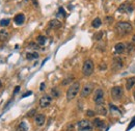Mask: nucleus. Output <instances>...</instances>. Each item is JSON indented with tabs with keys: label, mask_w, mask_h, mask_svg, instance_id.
I'll use <instances>...</instances> for the list:
<instances>
[{
	"label": "nucleus",
	"mask_w": 135,
	"mask_h": 131,
	"mask_svg": "<svg viewBox=\"0 0 135 131\" xmlns=\"http://www.w3.org/2000/svg\"><path fill=\"white\" fill-rule=\"evenodd\" d=\"M132 43H133V44H135V34L133 35V36H132Z\"/></svg>",
	"instance_id": "ea45409f"
},
{
	"label": "nucleus",
	"mask_w": 135,
	"mask_h": 131,
	"mask_svg": "<svg viewBox=\"0 0 135 131\" xmlns=\"http://www.w3.org/2000/svg\"><path fill=\"white\" fill-rule=\"evenodd\" d=\"M78 131H93V123H90L87 120H81L77 123Z\"/></svg>",
	"instance_id": "20e7f679"
},
{
	"label": "nucleus",
	"mask_w": 135,
	"mask_h": 131,
	"mask_svg": "<svg viewBox=\"0 0 135 131\" xmlns=\"http://www.w3.org/2000/svg\"><path fill=\"white\" fill-rule=\"evenodd\" d=\"M99 69H100V70H106V69H107V66H106V64H100V66H99Z\"/></svg>",
	"instance_id": "f704fd0d"
},
{
	"label": "nucleus",
	"mask_w": 135,
	"mask_h": 131,
	"mask_svg": "<svg viewBox=\"0 0 135 131\" xmlns=\"http://www.w3.org/2000/svg\"><path fill=\"white\" fill-rule=\"evenodd\" d=\"M45 121H46V117L43 114H38L34 118V123L38 126H43L45 124Z\"/></svg>",
	"instance_id": "9b49d317"
},
{
	"label": "nucleus",
	"mask_w": 135,
	"mask_h": 131,
	"mask_svg": "<svg viewBox=\"0 0 135 131\" xmlns=\"http://www.w3.org/2000/svg\"><path fill=\"white\" fill-rule=\"evenodd\" d=\"M1 85H2V83H1V81H0V88H1Z\"/></svg>",
	"instance_id": "a19ab883"
},
{
	"label": "nucleus",
	"mask_w": 135,
	"mask_h": 131,
	"mask_svg": "<svg viewBox=\"0 0 135 131\" xmlns=\"http://www.w3.org/2000/svg\"><path fill=\"white\" fill-rule=\"evenodd\" d=\"M133 27L131 25V23L126 22V21H121L119 23H116L115 25V30L120 35H127L132 31Z\"/></svg>",
	"instance_id": "f257e3e1"
},
{
	"label": "nucleus",
	"mask_w": 135,
	"mask_h": 131,
	"mask_svg": "<svg viewBox=\"0 0 135 131\" xmlns=\"http://www.w3.org/2000/svg\"><path fill=\"white\" fill-rule=\"evenodd\" d=\"M80 92V82L79 81H75L73 82L69 90L67 91V99L68 101H71L73 100L74 98H76V96L78 95V93Z\"/></svg>",
	"instance_id": "f03ea898"
},
{
	"label": "nucleus",
	"mask_w": 135,
	"mask_h": 131,
	"mask_svg": "<svg viewBox=\"0 0 135 131\" xmlns=\"http://www.w3.org/2000/svg\"><path fill=\"white\" fill-rule=\"evenodd\" d=\"M93 90H94V84L93 83H86L82 88V90H81V97L82 98H85V97L89 96L91 94Z\"/></svg>",
	"instance_id": "6e6552de"
},
{
	"label": "nucleus",
	"mask_w": 135,
	"mask_h": 131,
	"mask_svg": "<svg viewBox=\"0 0 135 131\" xmlns=\"http://www.w3.org/2000/svg\"><path fill=\"white\" fill-rule=\"evenodd\" d=\"M51 95L53 96V98H58V97H59V95H60V93H59L58 89L53 88V89L51 90Z\"/></svg>",
	"instance_id": "a878e982"
},
{
	"label": "nucleus",
	"mask_w": 135,
	"mask_h": 131,
	"mask_svg": "<svg viewBox=\"0 0 135 131\" xmlns=\"http://www.w3.org/2000/svg\"><path fill=\"white\" fill-rule=\"evenodd\" d=\"M93 125H94L96 128H98V129H102V128L105 127V122H104L103 120L99 119V118H96V119H94V121H93Z\"/></svg>",
	"instance_id": "2eb2a0df"
},
{
	"label": "nucleus",
	"mask_w": 135,
	"mask_h": 131,
	"mask_svg": "<svg viewBox=\"0 0 135 131\" xmlns=\"http://www.w3.org/2000/svg\"><path fill=\"white\" fill-rule=\"evenodd\" d=\"M94 102L97 104V105H101L104 103V91L102 89H97L95 91V94H94V98H93Z\"/></svg>",
	"instance_id": "39448f33"
},
{
	"label": "nucleus",
	"mask_w": 135,
	"mask_h": 131,
	"mask_svg": "<svg viewBox=\"0 0 135 131\" xmlns=\"http://www.w3.org/2000/svg\"><path fill=\"white\" fill-rule=\"evenodd\" d=\"M19 91H20V86L18 85V86H16V88H15V91H14V95H16V94H17V93H18Z\"/></svg>",
	"instance_id": "4c0bfd02"
},
{
	"label": "nucleus",
	"mask_w": 135,
	"mask_h": 131,
	"mask_svg": "<svg viewBox=\"0 0 135 131\" xmlns=\"http://www.w3.org/2000/svg\"><path fill=\"white\" fill-rule=\"evenodd\" d=\"M57 16H63V17H66V16H67V15H66V11H65V9H64V7H59L58 13H57Z\"/></svg>",
	"instance_id": "c85d7f7f"
},
{
	"label": "nucleus",
	"mask_w": 135,
	"mask_h": 131,
	"mask_svg": "<svg viewBox=\"0 0 135 131\" xmlns=\"http://www.w3.org/2000/svg\"><path fill=\"white\" fill-rule=\"evenodd\" d=\"M51 102H52V98L49 95H45L40 99V106L42 108H47L48 106H50Z\"/></svg>",
	"instance_id": "1a4fd4ad"
},
{
	"label": "nucleus",
	"mask_w": 135,
	"mask_h": 131,
	"mask_svg": "<svg viewBox=\"0 0 135 131\" xmlns=\"http://www.w3.org/2000/svg\"><path fill=\"white\" fill-rule=\"evenodd\" d=\"M124 67V63H123V59L120 57V56H115L113 59H112V69L114 70H120Z\"/></svg>",
	"instance_id": "9d476101"
},
{
	"label": "nucleus",
	"mask_w": 135,
	"mask_h": 131,
	"mask_svg": "<svg viewBox=\"0 0 135 131\" xmlns=\"http://www.w3.org/2000/svg\"><path fill=\"white\" fill-rule=\"evenodd\" d=\"M118 10H119L120 13H122V14H126V13H131V11L133 10V7L131 6V4H130L129 1H125V2H123V3L119 6Z\"/></svg>",
	"instance_id": "0eeeda50"
},
{
	"label": "nucleus",
	"mask_w": 135,
	"mask_h": 131,
	"mask_svg": "<svg viewBox=\"0 0 135 131\" xmlns=\"http://www.w3.org/2000/svg\"><path fill=\"white\" fill-rule=\"evenodd\" d=\"M8 38H9L8 31L5 30V29H1L0 30V41L1 42H6L8 40Z\"/></svg>",
	"instance_id": "dca6fc26"
},
{
	"label": "nucleus",
	"mask_w": 135,
	"mask_h": 131,
	"mask_svg": "<svg viewBox=\"0 0 135 131\" xmlns=\"http://www.w3.org/2000/svg\"><path fill=\"white\" fill-rule=\"evenodd\" d=\"M110 95L113 100H120L123 97V89L121 86H113L110 91Z\"/></svg>",
	"instance_id": "423d86ee"
},
{
	"label": "nucleus",
	"mask_w": 135,
	"mask_h": 131,
	"mask_svg": "<svg viewBox=\"0 0 135 131\" xmlns=\"http://www.w3.org/2000/svg\"><path fill=\"white\" fill-rule=\"evenodd\" d=\"M26 58L28 60H32V59H38L39 58V54L36 52H28L26 53Z\"/></svg>",
	"instance_id": "aec40b11"
},
{
	"label": "nucleus",
	"mask_w": 135,
	"mask_h": 131,
	"mask_svg": "<svg viewBox=\"0 0 135 131\" xmlns=\"http://www.w3.org/2000/svg\"><path fill=\"white\" fill-rule=\"evenodd\" d=\"M36 43L40 45V46H44L46 43H47V38L45 35H39L36 38Z\"/></svg>",
	"instance_id": "6ab92c4d"
},
{
	"label": "nucleus",
	"mask_w": 135,
	"mask_h": 131,
	"mask_svg": "<svg viewBox=\"0 0 135 131\" xmlns=\"http://www.w3.org/2000/svg\"><path fill=\"white\" fill-rule=\"evenodd\" d=\"M105 22H106L107 24H110V23H112V22H113V17H109V16L105 17Z\"/></svg>",
	"instance_id": "2f4dec72"
},
{
	"label": "nucleus",
	"mask_w": 135,
	"mask_h": 131,
	"mask_svg": "<svg viewBox=\"0 0 135 131\" xmlns=\"http://www.w3.org/2000/svg\"><path fill=\"white\" fill-rule=\"evenodd\" d=\"M114 51L115 53L118 54H122L126 51V44L124 43H118L115 46H114Z\"/></svg>",
	"instance_id": "ddd939ff"
},
{
	"label": "nucleus",
	"mask_w": 135,
	"mask_h": 131,
	"mask_svg": "<svg viewBox=\"0 0 135 131\" xmlns=\"http://www.w3.org/2000/svg\"><path fill=\"white\" fill-rule=\"evenodd\" d=\"M101 25H102V21H101L100 18H96V19H94L93 22H91V26H93L94 28H99Z\"/></svg>",
	"instance_id": "412c9836"
},
{
	"label": "nucleus",
	"mask_w": 135,
	"mask_h": 131,
	"mask_svg": "<svg viewBox=\"0 0 135 131\" xmlns=\"http://www.w3.org/2000/svg\"><path fill=\"white\" fill-rule=\"evenodd\" d=\"M134 126H135V117L131 120V122H130V124H129V126H128V128H127V131H129L130 129H132Z\"/></svg>",
	"instance_id": "7c9ffc66"
},
{
	"label": "nucleus",
	"mask_w": 135,
	"mask_h": 131,
	"mask_svg": "<svg viewBox=\"0 0 135 131\" xmlns=\"http://www.w3.org/2000/svg\"><path fill=\"white\" fill-rule=\"evenodd\" d=\"M45 86H46V85H45V83H44V82H43V83H41V86H40V91H41V92H43V91L45 90Z\"/></svg>",
	"instance_id": "e433bc0d"
},
{
	"label": "nucleus",
	"mask_w": 135,
	"mask_h": 131,
	"mask_svg": "<svg viewBox=\"0 0 135 131\" xmlns=\"http://www.w3.org/2000/svg\"><path fill=\"white\" fill-rule=\"evenodd\" d=\"M73 80H74V76H73V75H71V76H69V77L66 78V79H64V80H63L62 85H67V84H69V83H71Z\"/></svg>",
	"instance_id": "393cba45"
},
{
	"label": "nucleus",
	"mask_w": 135,
	"mask_h": 131,
	"mask_svg": "<svg viewBox=\"0 0 135 131\" xmlns=\"http://www.w3.org/2000/svg\"><path fill=\"white\" fill-rule=\"evenodd\" d=\"M31 94H32V93H31L30 91H29V92H26L25 94H23V95H22V98H25V97H27V96H30Z\"/></svg>",
	"instance_id": "c9c22d12"
},
{
	"label": "nucleus",
	"mask_w": 135,
	"mask_h": 131,
	"mask_svg": "<svg viewBox=\"0 0 135 131\" xmlns=\"http://www.w3.org/2000/svg\"><path fill=\"white\" fill-rule=\"evenodd\" d=\"M16 131H27V126H26L25 122H21V123L18 125Z\"/></svg>",
	"instance_id": "b1692460"
},
{
	"label": "nucleus",
	"mask_w": 135,
	"mask_h": 131,
	"mask_svg": "<svg viewBox=\"0 0 135 131\" xmlns=\"http://www.w3.org/2000/svg\"><path fill=\"white\" fill-rule=\"evenodd\" d=\"M49 27L51 29H58L62 27V22L57 19H52L49 21Z\"/></svg>",
	"instance_id": "f8f14e48"
},
{
	"label": "nucleus",
	"mask_w": 135,
	"mask_h": 131,
	"mask_svg": "<svg viewBox=\"0 0 135 131\" xmlns=\"http://www.w3.org/2000/svg\"><path fill=\"white\" fill-rule=\"evenodd\" d=\"M9 23H10V20H9V19H2V20L0 21V25L3 26V27L9 25Z\"/></svg>",
	"instance_id": "cd10ccee"
},
{
	"label": "nucleus",
	"mask_w": 135,
	"mask_h": 131,
	"mask_svg": "<svg viewBox=\"0 0 135 131\" xmlns=\"http://www.w3.org/2000/svg\"><path fill=\"white\" fill-rule=\"evenodd\" d=\"M94 63L91 59H86L84 63H83V66H82V73L84 76L88 77L90 76L93 73H94Z\"/></svg>",
	"instance_id": "7ed1b4c3"
},
{
	"label": "nucleus",
	"mask_w": 135,
	"mask_h": 131,
	"mask_svg": "<svg viewBox=\"0 0 135 131\" xmlns=\"http://www.w3.org/2000/svg\"><path fill=\"white\" fill-rule=\"evenodd\" d=\"M134 84H135V76H133V77H130V78L127 79V81H126V89L128 91H130L134 86Z\"/></svg>",
	"instance_id": "f3484780"
},
{
	"label": "nucleus",
	"mask_w": 135,
	"mask_h": 131,
	"mask_svg": "<svg viewBox=\"0 0 135 131\" xmlns=\"http://www.w3.org/2000/svg\"><path fill=\"white\" fill-rule=\"evenodd\" d=\"M14 21H15V23H16L17 25H22V24L24 23V21H25V16H24V14L20 13V14L16 15L15 18H14Z\"/></svg>",
	"instance_id": "4468645a"
},
{
	"label": "nucleus",
	"mask_w": 135,
	"mask_h": 131,
	"mask_svg": "<svg viewBox=\"0 0 135 131\" xmlns=\"http://www.w3.org/2000/svg\"><path fill=\"white\" fill-rule=\"evenodd\" d=\"M96 108H97V114L102 115V116H106V115H107V110H106V108H105V106H104L103 104L97 105Z\"/></svg>",
	"instance_id": "a211bd4d"
},
{
	"label": "nucleus",
	"mask_w": 135,
	"mask_h": 131,
	"mask_svg": "<svg viewBox=\"0 0 135 131\" xmlns=\"http://www.w3.org/2000/svg\"><path fill=\"white\" fill-rule=\"evenodd\" d=\"M103 35H104V31H97L95 34H94V40L95 41H101L103 39Z\"/></svg>",
	"instance_id": "4be33fe9"
},
{
	"label": "nucleus",
	"mask_w": 135,
	"mask_h": 131,
	"mask_svg": "<svg viewBox=\"0 0 135 131\" xmlns=\"http://www.w3.org/2000/svg\"><path fill=\"white\" fill-rule=\"evenodd\" d=\"M134 99H135V92H134Z\"/></svg>",
	"instance_id": "79ce46f5"
},
{
	"label": "nucleus",
	"mask_w": 135,
	"mask_h": 131,
	"mask_svg": "<svg viewBox=\"0 0 135 131\" xmlns=\"http://www.w3.org/2000/svg\"><path fill=\"white\" fill-rule=\"evenodd\" d=\"M109 106H110V109H111V111H118V113H120V110L115 107V105H112V104H109Z\"/></svg>",
	"instance_id": "72a5a7b5"
},
{
	"label": "nucleus",
	"mask_w": 135,
	"mask_h": 131,
	"mask_svg": "<svg viewBox=\"0 0 135 131\" xmlns=\"http://www.w3.org/2000/svg\"><path fill=\"white\" fill-rule=\"evenodd\" d=\"M95 115H96V113H95L94 110H90V109L86 110V116H87L88 118H94V117H95Z\"/></svg>",
	"instance_id": "c756f323"
},
{
	"label": "nucleus",
	"mask_w": 135,
	"mask_h": 131,
	"mask_svg": "<svg viewBox=\"0 0 135 131\" xmlns=\"http://www.w3.org/2000/svg\"><path fill=\"white\" fill-rule=\"evenodd\" d=\"M27 1H32V2H33V4H34L35 6H38V2H36V0H27Z\"/></svg>",
	"instance_id": "58836bf2"
},
{
	"label": "nucleus",
	"mask_w": 135,
	"mask_h": 131,
	"mask_svg": "<svg viewBox=\"0 0 135 131\" xmlns=\"http://www.w3.org/2000/svg\"><path fill=\"white\" fill-rule=\"evenodd\" d=\"M135 50V46L133 43H127L126 44V51L128 52V53H131L132 51H134Z\"/></svg>",
	"instance_id": "5701e85b"
},
{
	"label": "nucleus",
	"mask_w": 135,
	"mask_h": 131,
	"mask_svg": "<svg viewBox=\"0 0 135 131\" xmlns=\"http://www.w3.org/2000/svg\"><path fill=\"white\" fill-rule=\"evenodd\" d=\"M28 48L29 49H32V50H38V49H40V45L36 43H30L29 45H28Z\"/></svg>",
	"instance_id": "bb28decb"
},
{
	"label": "nucleus",
	"mask_w": 135,
	"mask_h": 131,
	"mask_svg": "<svg viewBox=\"0 0 135 131\" xmlns=\"http://www.w3.org/2000/svg\"><path fill=\"white\" fill-rule=\"evenodd\" d=\"M34 114H36V109H31L30 111L27 113V117H33Z\"/></svg>",
	"instance_id": "473e14b6"
}]
</instances>
